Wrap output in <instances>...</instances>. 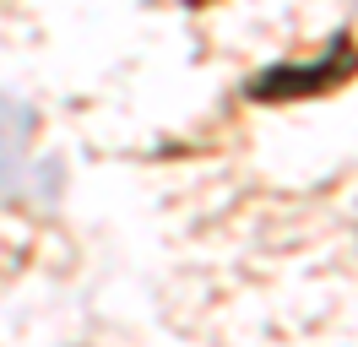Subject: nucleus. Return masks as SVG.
Here are the masks:
<instances>
[{
    "mask_svg": "<svg viewBox=\"0 0 358 347\" xmlns=\"http://www.w3.org/2000/svg\"><path fill=\"white\" fill-rule=\"evenodd\" d=\"M185 6H190V11H201V6H212V0H185Z\"/></svg>",
    "mask_w": 358,
    "mask_h": 347,
    "instance_id": "nucleus-2",
    "label": "nucleus"
},
{
    "mask_svg": "<svg viewBox=\"0 0 358 347\" xmlns=\"http://www.w3.org/2000/svg\"><path fill=\"white\" fill-rule=\"evenodd\" d=\"M358 76V43L353 33L342 27L326 38V55L320 60H277L261 65L255 76L245 82L250 104H299V98H320V92H336Z\"/></svg>",
    "mask_w": 358,
    "mask_h": 347,
    "instance_id": "nucleus-1",
    "label": "nucleus"
}]
</instances>
